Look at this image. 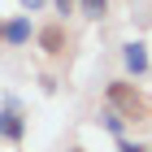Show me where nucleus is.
Wrapping results in <instances>:
<instances>
[{"label":"nucleus","mask_w":152,"mask_h":152,"mask_svg":"<svg viewBox=\"0 0 152 152\" xmlns=\"http://www.w3.org/2000/svg\"><path fill=\"white\" fill-rule=\"evenodd\" d=\"M104 104L117 109L130 126H135V122H148V113H152V100H148L130 78H109V83H104Z\"/></svg>","instance_id":"nucleus-1"},{"label":"nucleus","mask_w":152,"mask_h":152,"mask_svg":"<svg viewBox=\"0 0 152 152\" xmlns=\"http://www.w3.org/2000/svg\"><path fill=\"white\" fill-rule=\"evenodd\" d=\"M0 44L4 48H31L35 44V18L31 13H13L0 22Z\"/></svg>","instance_id":"nucleus-2"},{"label":"nucleus","mask_w":152,"mask_h":152,"mask_svg":"<svg viewBox=\"0 0 152 152\" xmlns=\"http://www.w3.org/2000/svg\"><path fill=\"white\" fill-rule=\"evenodd\" d=\"M35 44H39V52L44 57H52V61H61L65 52H70V31H65V22H48V26H35Z\"/></svg>","instance_id":"nucleus-3"},{"label":"nucleus","mask_w":152,"mask_h":152,"mask_svg":"<svg viewBox=\"0 0 152 152\" xmlns=\"http://www.w3.org/2000/svg\"><path fill=\"white\" fill-rule=\"evenodd\" d=\"M122 70L135 83L152 74V57H148V44H143V39H126V44H122Z\"/></svg>","instance_id":"nucleus-4"},{"label":"nucleus","mask_w":152,"mask_h":152,"mask_svg":"<svg viewBox=\"0 0 152 152\" xmlns=\"http://www.w3.org/2000/svg\"><path fill=\"white\" fill-rule=\"evenodd\" d=\"M26 130H31V122H26L22 109H0V139H4V143L22 148V143H26Z\"/></svg>","instance_id":"nucleus-5"},{"label":"nucleus","mask_w":152,"mask_h":152,"mask_svg":"<svg viewBox=\"0 0 152 152\" xmlns=\"http://www.w3.org/2000/svg\"><path fill=\"white\" fill-rule=\"evenodd\" d=\"M96 126L104 130V135H113V139H122V135H130V122L117 109H109V104H100V113H96Z\"/></svg>","instance_id":"nucleus-6"},{"label":"nucleus","mask_w":152,"mask_h":152,"mask_svg":"<svg viewBox=\"0 0 152 152\" xmlns=\"http://www.w3.org/2000/svg\"><path fill=\"white\" fill-rule=\"evenodd\" d=\"M74 13H83L87 22H100L109 13V0H74Z\"/></svg>","instance_id":"nucleus-7"},{"label":"nucleus","mask_w":152,"mask_h":152,"mask_svg":"<svg viewBox=\"0 0 152 152\" xmlns=\"http://www.w3.org/2000/svg\"><path fill=\"white\" fill-rule=\"evenodd\" d=\"M117 152H148V143H139V139H130V135H122V139H117Z\"/></svg>","instance_id":"nucleus-8"},{"label":"nucleus","mask_w":152,"mask_h":152,"mask_svg":"<svg viewBox=\"0 0 152 152\" xmlns=\"http://www.w3.org/2000/svg\"><path fill=\"white\" fill-rule=\"evenodd\" d=\"M18 4H22V13H31V18H35V13H44V9H48V0H18Z\"/></svg>","instance_id":"nucleus-9"},{"label":"nucleus","mask_w":152,"mask_h":152,"mask_svg":"<svg viewBox=\"0 0 152 152\" xmlns=\"http://www.w3.org/2000/svg\"><path fill=\"white\" fill-rule=\"evenodd\" d=\"M48 4H52V9L61 13V22H65V18H70V13H74V0H48Z\"/></svg>","instance_id":"nucleus-10"},{"label":"nucleus","mask_w":152,"mask_h":152,"mask_svg":"<svg viewBox=\"0 0 152 152\" xmlns=\"http://www.w3.org/2000/svg\"><path fill=\"white\" fill-rule=\"evenodd\" d=\"M0 109H22V96H13V91H4V100H0Z\"/></svg>","instance_id":"nucleus-11"},{"label":"nucleus","mask_w":152,"mask_h":152,"mask_svg":"<svg viewBox=\"0 0 152 152\" xmlns=\"http://www.w3.org/2000/svg\"><path fill=\"white\" fill-rule=\"evenodd\" d=\"M70 152H87V148H70Z\"/></svg>","instance_id":"nucleus-12"},{"label":"nucleus","mask_w":152,"mask_h":152,"mask_svg":"<svg viewBox=\"0 0 152 152\" xmlns=\"http://www.w3.org/2000/svg\"><path fill=\"white\" fill-rule=\"evenodd\" d=\"M148 152H152V143H148Z\"/></svg>","instance_id":"nucleus-13"},{"label":"nucleus","mask_w":152,"mask_h":152,"mask_svg":"<svg viewBox=\"0 0 152 152\" xmlns=\"http://www.w3.org/2000/svg\"><path fill=\"white\" fill-rule=\"evenodd\" d=\"M148 117H152V113H148Z\"/></svg>","instance_id":"nucleus-14"}]
</instances>
